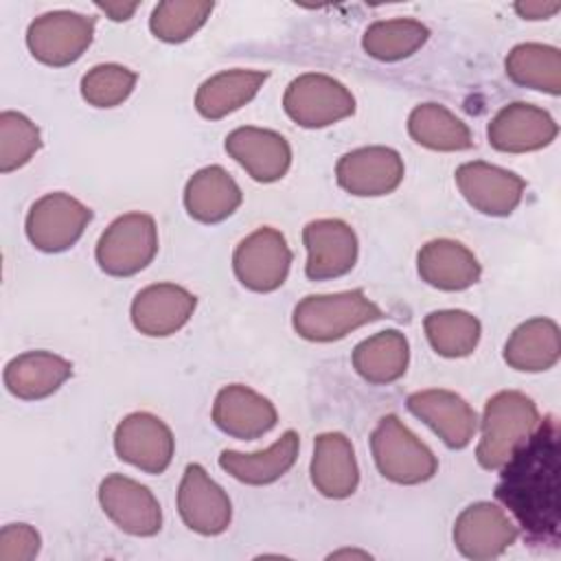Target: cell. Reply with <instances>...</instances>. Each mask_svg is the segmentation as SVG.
I'll use <instances>...</instances> for the list:
<instances>
[{
    "label": "cell",
    "mask_w": 561,
    "mask_h": 561,
    "mask_svg": "<svg viewBox=\"0 0 561 561\" xmlns=\"http://www.w3.org/2000/svg\"><path fill=\"white\" fill-rule=\"evenodd\" d=\"M557 427L550 423V430H543L539 423L533 436L513 451L495 489L497 500L533 537L543 539L546 530H557Z\"/></svg>",
    "instance_id": "6da1fadb"
},
{
    "label": "cell",
    "mask_w": 561,
    "mask_h": 561,
    "mask_svg": "<svg viewBox=\"0 0 561 561\" xmlns=\"http://www.w3.org/2000/svg\"><path fill=\"white\" fill-rule=\"evenodd\" d=\"M537 403L519 390H500L486 403L480 425L476 460L482 469H502L513 451L539 427Z\"/></svg>",
    "instance_id": "7a4b0ae2"
},
{
    "label": "cell",
    "mask_w": 561,
    "mask_h": 561,
    "mask_svg": "<svg viewBox=\"0 0 561 561\" xmlns=\"http://www.w3.org/2000/svg\"><path fill=\"white\" fill-rule=\"evenodd\" d=\"M383 311L364 289L305 296L291 316L294 331L309 342H335L351 331L381 320Z\"/></svg>",
    "instance_id": "3957f363"
},
{
    "label": "cell",
    "mask_w": 561,
    "mask_h": 561,
    "mask_svg": "<svg viewBox=\"0 0 561 561\" xmlns=\"http://www.w3.org/2000/svg\"><path fill=\"white\" fill-rule=\"evenodd\" d=\"M370 451L377 471L394 484H421L438 471L434 451L397 414L379 419L370 434Z\"/></svg>",
    "instance_id": "277c9868"
},
{
    "label": "cell",
    "mask_w": 561,
    "mask_h": 561,
    "mask_svg": "<svg viewBox=\"0 0 561 561\" xmlns=\"http://www.w3.org/2000/svg\"><path fill=\"white\" fill-rule=\"evenodd\" d=\"M158 254V228L147 213L116 217L96 241V263L110 276H134Z\"/></svg>",
    "instance_id": "5b68a950"
},
{
    "label": "cell",
    "mask_w": 561,
    "mask_h": 561,
    "mask_svg": "<svg viewBox=\"0 0 561 561\" xmlns=\"http://www.w3.org/2000/svg\"><path fill=\"white\" fill-rule=\"evenodd\" d=\"M283 110L296 125L320 129L353 116L355 96L344 83L329 75L305 72L287 85Z\"/></svg>",
    "instance_id": "8992f818"
},
{
    "label": "cell",
    "mask_w": 561,
    "mask_h": 561,
    "mask_svg": "<svg viewBox=\"0 0 561 561\" xmlns=\"http://www.w3.org/2000/svg\"><path fill=\"white\" fill-rule=\"evenodd\" d=\"M96 20L77 11H48L26 28L31 55L46 66L64 68L75 64L92 44Z\"/></svg>",
    "instance_id": "52a82bcc"
},
{
    "label": "cell",
    "mask_w": 561,
    "mask_h": 561,
    "mask_svg": "<svg viewBox=\"0 0 561 561\" xmlns=\"http://www.w3.org/2000/svg\"><path fill=\"white\" fill-rule=\"evenodd\" d=\"M90 221L92 210L83 202L68 193L55 191L31 204L24 228L28 241L37 250L55 254L72 248Z\"/></svg>",
    "instance_id": "ba28073f"
},
{
    "label": "cell",
    "mask_w": 561,
    "mask_h": 561,
    "mask_svg": "<svg viewBox=\"0 0 561 561\" xmlns=\"http://www.w3.org/2000/svg\"><path fill=\"white\" fill-rule=\"evenodd\" d=\"M291 250L280 230L263 226L239 241L232 254L237 280L259 294L276 291L289 274Z\"/></svg>",
    "instance_id": "9c48e42d"
},
{
    "label": "cell",
    "mask_w": 561,
    "mask_h": 561,
    "mask_svg": "<svg viewBox=\"0 0 561 561\" xmlns=\"http://www.w3.org/2000/svg\"><path fill=\"white\" fill-rule=\"evenodd\" d=\"M114 451L123 462L158 476L173 460L175 438L171 427L151 412H131L114 430Z\"/></svg>",
    "instance_id": "30bf717a"
},
{
    "label": "cell",
    "mask_w": 561,
    "mask_h": 561,
    "mask_svg": "<svg viewBox=\"0 0 561 561\" xmlns=\"http://www.w3.org/2000/svg\"><path fill=\"white\" fill-rule=\"evenodd\" d=\"M103 513L127 535L153 537L162 528V508L156 495L134 478L110 473L99 484Z\"/></svg>",
    "instance_id": "8fae6325"
},
{
    "label": "cell",
    "mask_w": 561,
    "mask_h": 561,
    "mask_svg": "<svg viewBox=\"0 0 561 561\" xmlns=\"http://www.w3.org/2000/svg\"><path fill=\"white\" fill-rule=\"evenodd\" d=\"M178 513L193 533L215 537L228 530L232 504L228 493L206 473V469L191 462L178 486Z\"/></svg>",
    "instance_id": "7c38bea8"
},
{
    "label": "cell",
    "mask_w": 561,
    "mask_h": 561,
    "mask_svg": "<svg viewBox=\"0 0 561 561\" xmlns=\"http://www.w3.org/2000/svg\"><path fill=\"white\" fill-rule=\"evenodd\" d=\"M405 167L397 149L383 145L359 147L344 153L335 164L337 184L355 197H381L403 180Z\"/></svg>",
    "instance_id": "4fadbf2b"
},
{
    "label": "cell",
    "mask_w": 561,
    "mask_h": 561,
    "mask_svg": "<svg viewBox=\"0 0 561 561\" xmlns=\"http://www.w3.org/2000/svg\"><path fill=\"white\" fill-rule=\"evenodd\" d=\"M454 178L469 206L489 217H508L526 188L524 178L484 160L460 164Z\"/></svg>",
    "instance_id": "5bb4252c"
},
{
    "label": "cell",
    "mask_w": 561,
    "mask_h": 561,
    "mask_svg": "<svg viewBox=\"0 0 561 561\" xmlns=\"http://www.w3.org/2000/svg\"><path fill=\"white\" fill-rule=\"evenodd\" d=\"M451 537L462 557L489 561L515 543L517 526L497 504L476 502L456 517Z\"/></svg>",
    "instance_id": "9a60e30c"
},
{
    "label": "cell",
    "mask_w": 561,
    "mask_h": 561,
    "mask_svg": "<svg viewBox=\"0 0 561 561\" xmlns=\"http://www.w3.org/2000/svg\"><path fill=\"white\" fill-rule=\"evenodd\" d=\"M307 248L305 276L309 280H329L348 274L357 263V234L342 219H316L302 228Z\"/></svg>",
    "instance_id": "2e32d148"
},
{
    "label": "cell",
    "mask_w": 561,
    "mask_h": 561,
    "mask_svg": "<svg viewBox=\"0 0 561 561\" xmlns=\"http://www.w3.org/2000/svg\"><path fill=\"white\" fill-rule=\"evenodd\" d=\"M559 134L554 118L533 103L504 105L489 123V145L502 153H528L548 147Z\"/></svg>",
    "instance_id": "e0dca14e"
},
{
    "label": "cell",
    "mask_w": 561,
    "mask_h": 561,
    "mask_svg": "<svg viewBox=\"0 0 561 561\" xmlns=\"http://www.w3.org/2000/svg\"><path fill=\"white\" fill-rule=\"evenodd\" d=\"M405 405L416 419L427 423L451 449L467 447L478 432L480 421L476 410L451 390H419L405 399Z\"/></svg>",
    "instance_id": "ac0fdd59"
},
{
    "label": "cell",
    "mask_w": 561,
    "mask_h": 561,
    "mask_svg": "<svg viewBox=\"0 0 561 561\" xmlns=\"http://www.w3.org/2000/svg\"><path fill=\"white\" fill-rule=\"evenodd\" d=\"M197 307L195 294L175 283H153L142 287L131 300V322L149 337H167L180 331Z\"/></svg>",
    "instance_id": "d6986e66"
},
{
    "label": "cell",
    "mask_w": 561,
    "mask_h": 561,
    "mask_svg": "<svg viewBox=\"0 0 561 561\" xmlns=\"http://www.w3.org/2000/svg\"><path fill=\"white\" fill-rule=\"evenodd\" d=\"M224 147L226 153L261 184L280 180L291 164V147L285 136L274 129L252 125L237 127L226 136Z\"/></svg>",
    "instance_id": "ffe728a7"
},
{
    "label": "cell",
    "mask_w": 561,
    "mask_h": 561,
    "mask_svg": "<svg viewBox=\"0 0 561 561\" xmlns=\"http://www.w3.org/2000/svg\"><path fill=\"white\" fill-rule=\"evenodd\" d=\"M278 421L274 403L243 383L224 386L213 403V423L228 436L254 440Z\"/></svg>",
    "instance_id": "44dd1931"
},
{
    "label": "cell",
    "mask_w": 561,
    "mask_h": 561,
    "mask_svg": "<svg viewBox=\"0 0 561 561\" xmlns=\"http://www.w3.org/2000/svg\"><path fill=\"white\" fill-rule=\"evenodd\" d=\"M311 484L331 500L351 497L359 484V467L353 443L342 432H324L313 440Z\"/></svg>",
    "instance_id": "7402d4cb"
},
{
    "label": "cell",
    "mask_w": 561,
    "mask_h": 561,
    "mask_svg": "<svg viewBox=\"0 0 561 561\" xmlns=\"http://www.w3.org/2000/svg\"><path fill=\"white\" fill-rule=\"evenodd\" d=\"M421 280L440 291H462L480 280L476 254L454 239H432L416 254Z\"/></svg>",
    "instance_id": "603a6c76"
},
{
    "label": "cell",
    "mask_w": 561,
    "mask_h": 561,
    "mask_svg": "<svg viewBox=\"0 0 561 561\" xmlns=\"http://www.w3.org/2000/svg\"><path fill=\"white\" fill-rule=\"evenodd\" d=\"M72 375V364L50 351H26L7 362L2 379L7 390L22 401L46 399Z\"/></svg>",
    "instance_id": "cb8c5ba5"
},
{
    "label": "cell",
    "mask_w": 561,
    "mask_h": 561,
    "mask_svg": "<svg viewBox=\"0 0 561 561\" xmlns=\"http://www.w3.org/2000/svg\"><path fill=\"white\" fill-rule=\"evenodd\" d=\"M243 202L234 178L219 164L195 171L184 186V208L199 224H219L228 219Z\"/></svg>",
    "instance_id": "d4e9b609"
},
{
    "label": "cell",
    "mask_w": 561,
    "mask_h": 561,
    "mask_svg": "<svg viewBox=\"0 0 561 561\" xmlns=\"http://www.w3.org/2000/svg\"><path fill=\"white\" fill-rule=\"evenodd\" d=\"M298 449H300L298 432L287 430L274 445H270L263 451L241 454L234 449H224L219 454V467L243 484L263 486V484L276 482L294 467L298 458Z\"/></svg>",
    "instance_id": "484cf974"
},
{
    "label": "cell",
    "mask_w": 561,
    "mask_h": 561,
    "mask_svg": "<svg viewBox=\"0 0 561 561\" xmlns=\"http://www.w3.org/2000/svg\"><path fill=\"white\" fill-rule=\"evenodd\" d=\"M561 357L559 324L550 318H530L513 329L504 344V362L522 373H541Z\"/></svg>",
    "instance_id": "4316f807"
},
{
    "label": "cell",
    "mask_w": 561,
    "mask_h": 561,
    "mask_svg": "<svg viewBox=\"0 0 561 561\" xmlns=\"http://www.w3.org/2000/svg\"><path fill=\"white\" fill-rule=\"evenodd\" d=\"M265 70L232 68L208 77L195 94V110L208 121H219L250 103L267 81Z\"/></svg>",
    "instance_id": "83f0119b"
},
{
    "label": "cell",
    "mask_w": 561,
    "mask_h": 561,
    "mask_svg": "<svg viewBox=\"0 0 561 561\" xmlns=\"http://www.w3.org/2000/svg\"><path fill=\"white\" fill-rule=\"evenodd\" d=\"M351 362L355 373L364 381L373 386H388L401 379L408 370V362H410L408 337L397 329L379 331L362 340L353 348Z\"/></svg>",
    "instance_id": "f1b7e54d"
},
{
    "label": "cell",
    "mask_w": 561,
    "mask_h": 561,
    "mask_svg": "<svg viewBox=\"0 0 561 561\" xmlns=\"http://www.w3.org/2000/svg\"><path fill=\"white\" fill-rule=\"evenodd\" d=\"M410 138L432 151H465L473 145L471 129L440 103H421L408 116Z\"/></svg>",
    "instance_id": "f546056e"
},
{
    "label": "cell",
    "mask_w": 561,
    "mask_h": 561,
    "mask_svg": "<svg viewBox=\"0 0 561 561\" xmlns=\"http://www.w3.org/2000/svg\"><path fill=\"white\" fill-rule=\"evenodd\" d=\"M504 68L508 79L517 85L552 96L561 94V53L557 46L539 42L517 44L506 55Z\"/></svg>",
    "instance_id": "4dcf8cb0"
},
{
    "label": "cell",
    "mask_w": 561,
    "mask_h": 561,
    "mask_svg": "<svg viewBox=\"0 0 561 561\" xmlns=\"http://www.w3.org/2000/svg\"><path fill=\"white\" fill-rule=\"evenodd\" d=\"M423 329L430 346L440 357H449V359L471 355L482 335L480 320L473 313L462 309L432 311L425 316Z\"/></svg>",
    "instance_id": "1f68e13d"
},
{
    "label": "cell",
    "mask_w": 561,
    "mask_h": 561,
    "mask_svg": "<svg viewBox=\"0 0 561 561\" xmlns=\"http://www.w3.org/2000/svg\"><path fill=\"white\" fill-rule=\"evenodd\" d=\"M430 37V28L412 18L373 22L362 37V48L377 61H399L414 55Z\"/></svg>",
    "instance_id": "d6a6232c"
},
{
    "label": "cell",
    "mask_w": 561,
    "mask_h": 561,
    "mask_svg": "<svg viewBox=\"0 0 561 561\" xmlns=\"http://www.w3.org/2000/svg\"><path fill=\"white\" fill-rule=\"evenodd\" d=\"M208 0H164L158 2L149 18L151 33L167 44H182L193 37L210 18Z\"/></svg>",
    "instance_id": "836d02e7"
},
{
    "label": "cell",
    "mask_w": 561,
    "mask_h": 561,
    "mask_svg": "<svg viewBox=\"0 0 561 561\" xmlns=\"http://www.w3.org/2000/svg\"><path fill=\"white\" fill-rule=\"evenodd\" d=\"M42 147L37 125L22 112L0 114V171L11 173L24 167Z\"/></svg>",
    "instance_id": "e575fe53"
},
{
    "label": "cell",
    "mask_w": 561,
    "mask_h": 561,
    "mask_svg": "<svg viewBox=\"0 0 561 561\" xmlns=\"http://www.w3.org/2000/svg\"><path fill=\"white\" fill-rule=\"evenodd\" d=\"M138 75L121 64H99L81 77V96L92 107H116L134 92Z\"/></svg>",
    "instance_id": "d590c367"
},
{
    "label": "cell",
    "mask_w": 561,
    "mask_h": 561,
    "mask_svg": "<svg viewBox=\"0 0 561 561\" xmlns=\"http://www.w3.org/2000/svg\"><path fill=\"white\" fill-rule=\"evenodd\" d=\"M42 546L39 533L24 522L7 524L0 530V561H31Z\"/></svg>",
    "instance_id": "8d00e7d4"
},
{
    "label": "cell",
    "mask_w": 561,
    "mask_h": 561,
    "mask_svg": "<svg viewBox=\"0 0 561 561\" xmlns=\"http://www.w3.org/2000/svg\"><path fill=\"white\" fill-rule=\"evenodd\" d=\"M561 9V2H541V0H526L515 2V11L524 20H548Z\"/></svg>",
    "instance_id": "74e56055"
},
{
    "label": "cell",
    "mask_w": 561,
    "mask_h": 561,
    "mask_svg": "<svg viewBox=\"0 0 561 561\" xmlns=\"http://www.w3.org/2000/svg\"><path fill=\"white\" fill-rule=\"evenodd\" d=\"M138 7V2H96V9H101L114 22L129 20Z\"/></svg>",
    "instance_id": "f35d334b"
},
{
    "label": "cell",
    "mask_w": 561,
    "mask_h": 561,
    "mask_svg": "<svg viewBox=\"0 0 561 561\" xmlns=\"http://www.w3.org/2000/svg\"><path fill=\"white\" fill-rule=\"evenodd\" d=\"M340 557H359V559H370L368 552H362V550H337L333 554H329V559H340Z\"/></svg>",
    "instance_id": "ab89813d"
}]
</instances>
